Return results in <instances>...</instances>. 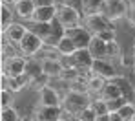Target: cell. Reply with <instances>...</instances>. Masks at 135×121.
<instances>
[{
    "label": "cell",
    "mask_w": 135,
    "mask_h": 121,
    "mask_svg": "<svg viewBox=\"0 0 135 121\" xmlns=\"http://www.w3.org/2000/svg\"><path fill=\"white\" fill-rule=\"evenodd\" d=\"M55 19H57V6H44L35 9L31 24H49Z\"/></svg>",
    "instance_id": "4fadbf2b"
},
{
    "label": "cell",
    "mask_w": 135,
    "mask_h": 121,
    "mask_svg": "<svg viewBox=\"0 0 135 121\" xmlns=\"http://www.w3.org/2000/svg\"><path fill=\"white\" fill-rule=\"evenodd\" d=\"M57 20L64 28H75V26H80L82 20V11L75 9V7H69L64 4H57Z\"/></svg>",
    "instance_id": "277c9868"
},
{
    "label": "cell",
    "mask_w": 135,
    "mask_h": 121,
    "mask_svg": "<svg viewBox=\"0 0 135 121\" xmlns=\"http://www.w3.org/2000/svg\"><path fill=\"white\" fill-rule=\"evenodd\" d=\"M128 103V99L122 96V97H115V99H110V101H106V105H108V112H119L124 105Z\"/></svg>",
    "instance_id": "484cf974"
},
{
    "label": "cell",
    "mask_w": 135,
    "mask_h": 121,
    "mask_svg": "<svg viewBox=\"0 0 135 121\" xmlns=\"http://www.w3.org/2000/svg\"><path fill=\"white\" fill-rule=\"evenodd\" d=\"M0 11H2V29H6L9 24L15 22V9H13V6L2 4Z\"/></svg>",
    "instance_id": "7402d4cb"
},
{
    "label": "cell",
    "mask_w": 135,
    "mask_h": 121,
    "mask_svg": "<svg viewBox=\"0 0 135 121\" xmlns=\"http://www.w3.org/2000/svg\"><path fill=\"white\" fill-rule=\"evenodd\" d=\"M133 66H135V57H133Z\"/></svg>",
    "instance_id": "60d3db41"
},
{
    "label": "cell",
    "mask_w": 135,
    "mask_h": 121,
    "mask_svg": "<svg viewBox=\"0 0 135 121\" xmlns=\"http://www.w3.org/2000/svg\"><path fill=\"white\" fill-rule=\"evenodd\" d=\"M113 81H115V83L119 84V88L122 90V96L126 97L128 101H133V94L135 92H133V86L128 83V79H124V77H115Z\"/></svg>",
    "instance_id": "603a6c76"
},
{
    "label": "cell",
    "mask_w": 135,
    "mask_h": 121,
    "mask_svg": "<svg viewBox=\"0 0 135 121\" xmlns=\"http://www.w3.org/2000/svg\"><path fill=\"white\" fill-rule=\"evenodd\" d=\"M37 7H44V6H57V0H33Z\"/></svg>",
    "instance_id": "d6a6232c"
},
{
    "label": "cell",
    "mask_w": 135,
    "mask_h": 121,
    "mask_svg": "<svg viewBox=\"0 0 135 121\" xmlns=\"http://www.w3.org/2000/svg\"><path fill=\"white\" fill-rule=\"evenodd\" d=\"M20 121H35V119H20Z\"/></svg>",
    "instance_id": "f35d334b"
},
{
    "label": "cell",
    "mask_w": 135,
    "mask_h": 121,
    "mask_svg": "<svg viewBox=\"0 0 135 121\" xmlns=\"http://www.w3.org/2000/svg\"><path fill=\"white\" fill-rule=\"evenodd\" d=\"M133 55H135V42H133Z\"/></svg>",
    "instance_id": "ab89813d"
},
{
    "label": "cell",
    "mask_w": 135,
    "mask_h": 121,
    "mask_svg": "<svg viewBox=\"0 0 135 121\" xmlns=\"http://www.w3.org/2000/svg\"><path fill=\"white\" fill-rule=\"evenodd\" d=\"M27 31H29V28L26 24H22V22H13V24L7 26L6 29H2V37L7 39V41L13 42V44H18L24 37H26Z\"/></svg>",
    "instance_id": "8fae6325"
},
{
    "label": "cell",
    "mask_w": 135,
    "mask_h": 121,
    "mask_svg": "<svg viewBox=\"0 0 135 121\" xmlns=\"http://www.w3.org/2000/svg\"><path fill=\"white\" fill-rule=\"evenodd\" d=\"M42 73L47 75L49 79H60V75L64 72V66L60 62V57H42Z\"/></svg>",
    "instance_id": "30bf717a"
},
{
    "label": "cell",
    "mask_w": 135,
    "mask_h": 121,
    "mask_svg": "<svg viewBox=\"0 0 135 121\" xmlns=\"http://www.w3.org/2000/svg\"><path fill=\"white\" fill-rule=\"evenodd\" d=\"M66 35L73 41V42H75L77 50L88 48V46H90V42H91V39H93V33H91L84 24L75 26V28H68V29H66Z\"/></svg>",
    "instance_id": "8992f818"
},
{
    "label": "cell",
    "mask_w": 135,
    "mask_h": 121,
    "mask_svg": "<svg viewBox=\"0 0 135 121\" xmlns=\"http://www.w3.org/2000/svg\"><path fill=\"white\" fill-rule=\"evenodd\" d=\"M73 59H75V66L82 72H91V66H93V55L90 53V50L84 48V50H77L73 53Z\"/></svg>",
    "instance_id": "9a60e30c"
},
{
    "label": "cell",
    "mask_w": 135,
    "mask_h": 121,
    "mask_svg": "<svg viewBox=\"0 0 135 121\" xmlns=\"http://www.w3.org/2000/svg\"><path fill=\"white\" fill-rule=\"evenodd\" d=\"M106 0H82V15L91 13H104Z\"/></svg>",
    "instance_id": "ac0fdd59"
},
{
    "label": "cell",
    "mask_w": 135,
    "mask_h": 121,
    "mask_svg": "<svg viewBox=\"0 0 135 121\" xmlns=\"http://www.w3.org/2000/svg\"><path fill=\"white\" fill-rule=\"evenodd\" d=\"M27 66V57L24 55H13L2 61V75L6 77H20L26 73Z\"/></svg>",
    "instance_id": "3957f363"
},
{
    "label": "cell",
    "mask_w": 135,
    "mask_h": 121,
    "mask_svg": "<svg viewBox=\"0 0 135 121\" xmlns=\"http://www.w3.org/2000/svg\"><path fill=\"white\" fill-rule=\"evenodd\" d=\"M106 79L104 77H100V75H95V73H91L90 77L86 79V90L90 92V94H97V96H100V92L104 90V86H106Z\"/></svg>",
    "instance_id": "e0dca14e"
},
{
    "label": "cell",
    "mask_w": 135,
    "mask_h": 121,
    "mask_svg": "<svg viewBox=\"0 0 135 121\" xmlns=\"http://www.w3.org/2000/svg\"><path fill=\"white\" fill-rule=\"evenodd\" d=\"M133 121H135V118H133Z\"/></svg>",
    "instance_id": "7bdbcfd3"
},
{
    "label": "cell",
    "mask_w": 135,
    "mask_h": 121,
    "mask_svg": "<svg viewBox=\"0 0 135 121\" xmlns=\"http://www.w3.org/2000/svg\"><path fill=\"white\" fill-rule=\"evenodd\" d=\"M29 29H31L35 35H38L46 44H47V41H49L51 35H53V24H51V22H49V24H31Z\"/></svg>",
    "instance_id": "ffe728a7"
},
{
    "label": "cell",
    "mask_w": 135,
    "mask_h": 121,
    "mask_svg": "<svg viewBox=\"0 0 135 121\" xmlns=\"http://www.w3.org/2000/svg\"><path fill=\"white\" fill-rule=\"evenodd\" d=\"M95 121H112V116H110V112L108 114H100V116H97Z\"/></svg>",
    "instance_id": "e575fe53"
},
{
    "label": "cell",
    "mask_w": 135,
    "mask_h": 121,
    "mask_svg": "<svg viewBox=\"0 0 135 121\" xmlns=\"http://www.w3.org/2000/svg\"><path fill=\"white\" fill-rule=\"evenodd\" d=\"M55 48H57V53H59V55H73V53L77 51L75 42H73L68 35H64V37L59 41V44H57Z\"/></svg>",
    "instance_id": "44dd1931"
},
{
    "label": "cell",
    "mask_w": 135,
    "mask_h": 121,
    "mask_svg": "<svg viewBox=\"0 0 135 121\" xmlns=\"http://www.w3.org/2000/svg\"><path fill=\"white\" fill-rule=\"evenodd\" d=\"M120 55H122V50L119 46V42L117 41L108 42V57H120Z\"/></svg>",
    "instance_id": "f546056e"
},
{
    "label": "cell",
    "mask_w": 135,
    "mask_h": 121,
    "mask_svg": "<svg viewBox=\"0 0 135 121\" xmlns=\"http://www.w3.org/2000/svg\"><path fill=\"white\" fill-rule=\"evenodd\" d=\"M0 4H7V6L11 4V6H13V4H15V0H0Z\"/></svg>",
    "instance_id": "8d00e7d4"
},
{
    "label": "cell",
    "mask_w": 135,
    "mask_h": 121,
    "mask_svg": "<svg viewBox=\"0 0 135 121\" xmlns=\"http://www.w3.org/2000/svg\"><path fill=\"white\" fill-rule=\"evenodd\" d=\"M75 118H79L80 121H95L97 119V112L91 108V106H88L86 110H82L79 116H75Z\"/></svg>",
    "instance_id": "f1b7e54d"
},
{
    "label": "cell",
    "mask_w": 135,
    "mask_h": 121,
    "mask_svg": "<svg viewBox=\"0 0 135 121\" xmlns=\"http://www.w3.org/2000/svg\"><path fill=\"white\" fill-rule=\"evenodd\" d=\"M104 101H110V99H115V97H122V90L119 88V84L115 83V81H108L106 83V86H104V90L100 92V96Z\"/></svg>",
    "instance_id": "d6986e66"
},
{
    "label": "cell",
    "mask_w": 135,
    "mask_h": 121,
    "mask_svg": "<svg viewBox=\"0 0 135 121\" xmlns=\"http://www.w3.org/2000/svg\"><path fill=\"white\" fill-rule=\"evenodd\" d=\"M128 22L132 26H135V6H132L130 11H128Z\"/></svg>",
    "instance_id": "836d02e7"
},
{
    "label": "cell",
    "mask_w": 135,
    "mask_h": 121,
    "mask_svg": "<svg viewBox=\"0 0 135 121\" xmlns=\"http://www.w3.org/2000/svg\"><path fill=\"white\" fill-rule=\"evenodd\" d=\"M97 37H100L106 44L108 42H113V41H117V35H115V29H106V31H102V33H99Z\"/></svg>",
    "instance_id": "4dcf8cb0"
},
{
    "label": "cell",
    "mask_w": 135,
    "mask_h": 121,
    "mask_svg": "<svg viewBox=\"0 0 135 121\" xmlns=\"http://www.w3.org/2000/svg\"><path fill=\"white\" fill-rule=\"evenodd\" d=\"M13 9H15V15L20 19V20H26V22H31L33 19V13L37 9L35 2L33 0H17L13 4Z\"/></svg>",
    "instance_id": "5bb4252c"
},
{
    "label": "cell",
    "mask_w": 135,
    "mask_h": 121,
    "mask_svg": "<svg viewBox=\"0 0 135 121\" xmlns=\"http://www.w3.org/2000/svg\"><path fill=\"white\" fill-rule=\"evenodd\" d=\"M22 118L18 116L17 108L15 106H7V108H2L0 112V121H20Z\"/></svg>",
    "instance_id": "cb8c5ba5"
},
{
    "label": "cell",
    "mask_w": 135,
    "mask_h": 121,
    "mask_svg": "<svg viewBox=\"0 0 135 121\" xmlns=\"http://www.w3.org/2000/svg\"><path fill=\"white\" fill-rule=\"evenodd\" d=\"M62 106L64 110H68L73 118L79 116L82 110H86L88 106H91V99L84 92H77V90H71L64 99H62Z\"/></svg>",
    "instance_id": "6da1fadb"
},
{
    "label": "cell",
    "mask_w": 135,
    "mask_h": 121,
    "mask_svg": "<svg viewBox=\"0 0 135 121\" xmlns=\"http://www.w3.org/2000/svg\"><path fill=\"white\" fill-rule=\"evenodd\" d=\"M84 26L90 29L93 35H99L106 29H115L113 22L104 15V13H91V15H84Z\"/></svg>",
    "instance_id": "5b68a950"
},
{
    "label": "cell",
    "mask_w": 135,
    "mask_h": 121,
    "mask_svg": "<svg viewBox=\"0 0 135 121\" xmlns=\"http://www.w3.org/2000/svg\"><path fill=\"white\" fill-rule=\"evenodd\" d=\"M64 108L62 106H44V105H37L33 108V118L35 121H59L62 119Z\"/></svg>",
    "instance_id": "ba28073f"
},
{
    "label": "cell",
    "mask_w": 135,
    "mask_h": 121,
    "mask_svg": "<svg viewBox=\"0 0 135 121\" xmlns=\"http://www.w3.org/2000/svg\"><path fill=\"white\" fill-rule=\"evenodd\" d=\"M59 4H64V6H69V7H75V9L82 11V0H60Z\"/></svg>",
    "instance_id": "1f68e13d"
},
{
    "label": "cell",
    "mask_w": 135,
    "mask_h": 121,
    "mask_svg": "<svg viewBox=\"0 0 135 121\" xmlns=\"http://www.w3.org/2000/svg\"><path fill=\"white\" fill-rule=\"evenodd\" d=\"M119 114H120V118L124 121H133L135 118V103L133 101H128L120 110H119Z\"/></svg>",
    "instance_id": "d4e9b609"
},
{
    "label": "cell",
    "mask_w": 135,
    "mask_h": 121,
    "mask_svg": "<svg viewBox=\"0 0 135 121\" xmlns=\"http://www.w3.org/2000/svg\"><path fill=\"white\" fill-rule=\"evenodd\" d=\"M130 11V4L128 0H106V7H104V15L110 20H120L128 15Z\"/></svg>",
    "instance_id": "52a82bcc"
},
{
    "label": "cell",
    "mask_w": 135,
    "mask_h": 121,
    "mask_svg": "<svg viewBox=\"0 0 135 121\" xmlns=\"http://www.w3.org/2000/svg\"><path fill=\"white\" fill-rule=\"evenodd\" d=\"M17 46H18V50H20V53H22L24 57H35L37 53H40V51L44 50L46 42L38 35H35V33L29 29V31L26 33V37H24Z\"/></svg>",
    "instance_id": "7a4b0ae2"
},
{
    "label": "cell",
    "mask_w": 135,
    "mask_h": 121,
    "mask_svg": "<svg viewBox=\"0 0 135 121\" xmlns=\"http://www.w3.org/2000/svg\"><path fill=\"white\" fill-rule=\"evenodd\" d=\"M91 108L97 112V116H100V114H108V105H106V101H104L102 97L91 101Z\"/></svg>",
    "instance_id": "4316f807"
},
{
    "label": "cell",
    "mask_w": 135,
    "mask_h": 121,
    "mask_svg": "<svg viewBox=\"0 0 135 121\" xmlns=\"http://www.w3.org/2000/svg\"><path fill=\"white\" fill-rule=\"evenodd\" d=\"M91 73L100 75V77H104L106 81H112L115 77H119L115 66H113V62H110L108 59H95V61H93V66H91Z\"/></svg>",
    "instance_id": "9c48e42d"
},
{
    "label": "cell",
    "mask_w": 135,
    "mask_h": 121,
    "mask_svg": "<svg viewBox=\"0 0 135 121\" xmlns=\"http://www.w3.org/2000/svg\"><path fill=\"white\" fill-rule=\"evenodd\" d=\"M0 103H2V108L13 106V92L7 90V88H2V92H0Z\"/></svg>",
    "instance_id": "83f0119b"
},
{
    "label": "cell",
    "mask_w": 135,
    "mask_h": 121,
    "mask_svg": "<svg viewBox=\"0 0 135 121\" xmlns=\"http://www.w3.org/2000/svg\"><path fill=\"white\" fill-rule=\"evenodd\" d=\"M88 50H90L91 55H93V59H108V44L100 37H97V35H93Z\"/></svg>",
    "instance_id": "2e32d148"
},
{
    "label": "cell",
    "mask_w": 135,
    "mask_h": 121,
    "mask_svg": "<svg viewBox=\"0 0 135 121\" xmlns=\"http://www.w3.org/2000/svg\"><path fill=\"white\" fill-rule=\"evenodd\" d=\"M110 116H112V121H124L122 118H120L119 112H110Z\"/></svg>",
    "instance_id": "d590c367"
},
{
    "label": "cell",
    "mask_w": 135,
    "mask_h": 121,
    "mask_svg": "<svg viewBox=\"0 0 135 121\" xmlns=\"http://www.w3.org/2000/svg\"><path fill=\"white\" fill-rule=\"evenodd\" d=\"M71 121H80V119H79V118H73V119H71Z\"/></svg>",
    "instance_id": "74e56055"
},
{
    "label": "cell",
    "mask_w": 135,
    "mask_h": 121,
    "mask_svg": "<svg viewBox=\"0 0 135 121\" xmlns=\"http://www.w3.org/2000/svg\"><path fill=\"white\" fill-rule=\"evenodd\" d=\"M59 121H68V119H59Z\"/></svg>",
    "instance_id": "b9f144b4"
},
{
    "label": "cell",
    "mask_w": 135,
    "mask_h": 121,
    "mask_svg": "<svg viewBox=\"0 0 135 121\" xmlns=\"http://www.w3.org/2000/svg\"><path fill=\"white\" fill-rule=\"evenodd\" d=\"M15 2H17V0H15Z\"/></svg>",
    "instance_id": "ee69618b"
},
{
    "label": "cell",
    "mask_w": 135,
    "mask_h": 121,
    "mask_svg": "<svg viewBox=\"0 0 135 121\" xmlns=\"http://www.w3.org/2000/svg\"><path fill=\"white\" fill-rule=\"evenodd\" d=\"M38 105H44V106H62V99H60L59 92L55 88L46 84V86H42L38 90Z\"/></svg>",
    "instance_id": "7c38bea8"
}]
</instances>
